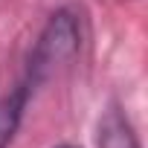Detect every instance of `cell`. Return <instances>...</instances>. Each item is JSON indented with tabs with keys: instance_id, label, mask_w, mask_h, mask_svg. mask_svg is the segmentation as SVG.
I'll return each instance as SVG.
<instances>
[{
	"instance_id": "2",
	"label": "cell",
	"mask_w": 148,
	"mask_h": 148,
	"mask_svg": "<svg viewBox=\"0 0 148 148\" xmlns=\"http://www.w3.org/2000/svg\"><path fill=\"white\" fill-rule=\"evenodd\" d=\"M29 96H32V87L26 82H21L9 96L0 99V148H6L23 119V110L29 105Z\"/></svg>"
},
{
	"instance_id": "3",
	"label": "cell",
	"mask_w": 148,
	"mask_h": 148,
	"mask_svg": "<svg viewBox=\"0 0 148 148\" xmlns=\"http://www.w3.org/2000/svg\"><path fill=\"white\" fill-rule=\"evenodd\" d=\"M99 148H139V139L119 108H110L99 122Z\"/></svg>"
},
{
	"instance_id": "1",
	"label": "cell",
	"mask_w": 148,
	"mask_h": 148,
	"mask_svg": "<svg viewBox=\"0 0 148 148\" xmlns=\"http://www.w3.org/2000/svg\"><path fill=\"white\" fill-rule=\"evenodd\" d=\"M79 47H82V21H79V15L73 9H58L47 21L41 38L32 47L23 82L35 90L44 79H49L61 64H67L73 55H76Z\"/></svg>"
},
{
	"instance_id": "4",
	"label": "cell",
	"mask_w": 148,
	"mask_h": 148,
	"mask_svg": "<svg viewBox=\"0 0 148 148\" xmlns=\"http://www.w3.org/2000/svg\"><path fill=\"white\" fill-rule=\"evenodd\" d=\"M58 148H73V145H58Z\"/></svg>"
}]
</instances>
